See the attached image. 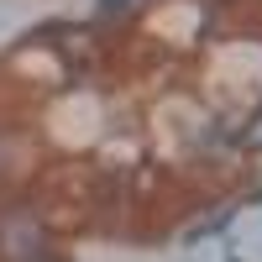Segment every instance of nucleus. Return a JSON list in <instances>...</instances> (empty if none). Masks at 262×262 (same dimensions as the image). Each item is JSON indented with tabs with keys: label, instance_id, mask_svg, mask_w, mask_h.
<instances>
[{
	"label": "nucleus",
	"instance_id": "1",
	"mask_svg": "<svg viewBox=\"0 0 262 262\" xmlns=\"http://www.w3.org/2000/svg\"><path fill=\"white\" fill-rule=\"evenodd\" d=\"M226 226H231V210H221V215H210L205 226H194V231H189V242H200V236H215V231H226Z\"/></svg>",
	"mask_w": 262,
	"mask_h": 262
},
{
	"label": "nucleus",
	"instance_id": "2",
	"mask_svg": "<svg viewBox=\"0 0 262 262\" xmlns=\"http://www.w3.org/2000/svg\"><path fill=\"white\" fill-rule=\"evenodd\" d=\"M242 147H252V152H262V111L252 116V126L242 131Z\"/></svg>",
	"mask_w": 262,
	"mask_h": 262
},
{
	"label": "nucleus",
	"instance_id": "3",
	"mask_svg": "<svg viewBox=\"0 0 262 262\" xmlns=\"http://www.w3.org/2000/svg\"><path fill=\"white\" fill-rule=\"evenodd\" d=\"M126 6H131V0H100V16H121Z\"/></svg>",
	"mask_w": 262,
	"mask_h": 262
}]
</instances>
